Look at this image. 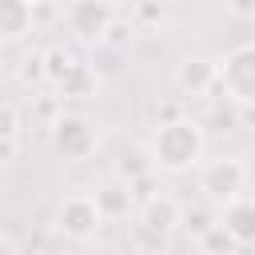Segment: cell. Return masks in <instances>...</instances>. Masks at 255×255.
I'll list each match as a JSON object with an SVG mask.
<instances>
[{
	"label": "cell",
	"instance_id": "obj_10",
	"mask_svg": "<svg viewBox=\"0 0 255 255\" xmlns=\"http://www.w3.org/2000/svg\"><path fill=\"white\" fill-rule=\"evenodd\" d=\"M32 28H36V16L28 0H0V44L24 40Z\"/></svg>",
	"mask_w": 255,
	"mask_h": 255
},
{
	"label": "cell",
	"instance_id": "obj_19",
	"mask_svg": "<svg viewBox=\"0 0 255 255\" xmlns=\"http://www.w3.org/2000/svg\"><path fill=\"white\" fill-rule=\"evenodd\" d=\"M0 255H16V243L12 239H0Z\"/></svg>",
	"mask_w": 255,
	"mask_h": 255
},
{
	"label": "cell",
	"instance_id": "obj_8",
	"mask_svg": "<svg viewBox=\"0 0 255 255\" xmlns=\"http://www.w3.org/2000/svg\"><path fill=\"white\" fill-rule=\"evenodd\" d=\"M215 223H219V231L231 239V247H247V243L255 239V203H251V195H239V199L223 203Z\"/></svg>",
	"mask_w": 255,
	"mask_h": 255
},
{
	"label": "cell",
	"instance_id": "obj_9",
	"mask_svg": "<svg viewBox=\"0 0 255 255\" xmlns=\"http://www.w3.org/2000/svg\"><path fill=\"white\" fill-rule=\"evenodd\" d=\"M171 80H175V88H179L183 96H207V92H215V60H207V56H187V60L175 64Z\"/></svg>",
	"mask_w": 255,
	"mask_h": 255
},
{
	"label": "cell",
	"instance_id": "obj_1",
	"mask_svg": "<svg viewBox=\"0 0 255 255\" xmlns=\"http://www.w3.org/2000/svg\"><path fill=\"white\" fill-rule=\"evenodd\" d=\"M143 151L151 159V171L183 175V171H191V167L203 163L207 135H203V128L191 116H179L171 124H155V131H151V139H147Z\"/></svg>",
	"mask_w": 255,
	"mask_h": 255
},
{
	"label": "cell",
	"instance_id": "obj_12",
	"mask_svg": "<svg viewBox=\"0 0 255 255\" xmlns=\"http://www.w3.org/2000/svg\"><path fill=\"white\" fill-rule=\"evenodd\" d=\"M92 199H96V207H100L104 223H108V219H124L128 211H135V203H131V195H128V187H124V183H104Z\"/></svg>",
	"mask_w": 255,
	"mask_h": 255
},
{
	"label": "cell",
	"instance_id": "obj_14",
	"mask_svg": "<svg viewBox=\"0 0 255 255\" xmlns=\"http://www.w3.org/2000/svg\"><path fill=\"white\" fill-rule=\"evenodd\" d=\"M143 175H155L147 151H143V147L124 151V155H120V179H124V183H135V179H143Z\"/></svg>",
	"mask_w": 255,
	"mask_h": 255
},
{
	"label": "cell",
	"instance_id": "obj_5",
	"mask_svg": "<svg viewBox=\"0 0 255 255\" xmlns=\"http://www.w3.org/2000/svg\"><path fill=\"white\" fill-rule=\"evenodd\" d=\"M104 227V215L96 207V199L88 191H72L56 203V231L72 243H88L96 239V231Z\"/></svg>",
	"mask_w": 255,
	"mask_h": 255
},
{
	"label": "cell",
	"instance_id": "obj_20",
	"mask_svg": "<svg viewBox=\"0 0 255 255\" xmlns=\"http://www.w3.org/2000/svg\"><path fill=\"white\" fill-rule=\"evenodd\" d=\"M92 255H116V251H112V247H96Z\"/></svg>",
	"mask_w": 255,
	"mask_h": 255
},
{
	"label": "cell",
	"instance_id": "obj_6",
	"mask_svg": "<svg viewBox=\"0 0 255 255\" xmlns=\"http://www.w3.org/2000/svg\"><path fill=\"white\" fill-rule=\"evenodd\" d=\"M100 135L88 116H56L52 120V151L64 159H88L96 151Z\"/></svg>",
	"mask_w": 255,
	"mask_h": 255
},
{
	"label": "cell",
	"instance_id": "obj_13",
	"mask_svg": "<svg viewBox=\"0 0 255 255\" xmlns=\"http://www.w3.org/2000/svg\"><path fill=\"white\" fill-rule=\"evenodd\" d=\"M72 64H76V56H72L64 44H52V48L40 52V72H44L48 84H60V80L72 72Z\"/></svg>",
	"mask_w": 255,
	"mask_h": 255
},
{
	"label": "cell",
	"instance_id": "obj_7",
	"mask_svg": "<svg viewBox=\"0 0 255 255\" xmlns=\"http://www.w3.org/2000/svg\"><path fill=\"white\" fill-rule=\"evenodd\" d=\"M112 16H116V8L112 4H96V0H80V4L64 8L68 32H76L80 40H104L108 28H112Z\"/></svg>",
	"mask_w": 255,
	"mask_h": 255
},
{
	"label": "cell",
	"instance_id": "obj_15",
	"mask_svg": "<svg viewBox=\"0 0 255 255\" xmlns=\"http://www.w3.org/2000/svg\"><path fill=\"white\" fill-rule=\"evenodd\" d=\"M231 239L219 231V223H211L207 231H199V255H231Z\"/></svg>",
	"mask_w": 255,
	"mask_h": 255
},
{
	"label": "cell",
	"instance_id": "obj_2",
	"mask_svg": "<svg viewBox=\"0 0 255 255\" xmlns=\"http://www.w3.org/2000/svg\"><path fill=\"white\" fill-rule=\"evenodd\" d=\"M215 88H223L227 100L239 104L243 112L251 108V100H255V44H251V40L235 44V48L215 64Z\"/></svg>",
	"mask_w": 255,
	"mask_h": 255
},
{
	"label": "cell",
	"instance_id": "obj_18",
	"mask_svg": "<svg viewBox=\"0 0 255 255\" xmlns=\"http://www.w3.org/2000/svg\"><path fill=\"white\" fill-rule=\"evenodd\" d=\"M231 12H235V16H251V12H255V4H231Z\"/></svg>",
	"mask_w": 255,
	"mask_h": 255
},
{
	"label": "cell",
	"instance_id": "obj_17",
	"mask_svg": "<svg viewBox=\"0 0 255 255\" xmlns=\"http://www.w3.org/2000/svg\"><path fill=\"white\" fill-rule=\"evenodd\" d=\"M139 20H159V8H135Z\"/></svg>",
	"mask_w": 255,
	"mask_h": 255
},
{
	"label": "cell",
	"instance_id": "obj_16",
	"mask_svg": "<svg viewBox=\"0 0 255 255\" xmlns=\"http://www.w3.org/2000/svg\"><path fill=\"white\" fill-rule=\"evenodd\" d=\"M16 131H20V112L12 104H0V143L16 139Z\"/></svg>",
	"mask_w": 255,
	"mask_h": 255
},
{
	"label": "cell",
	"instance_id": "obj_11",
	"mask_svg": "<svg viewBox=\"0 0 255 255\" xmlns=\"http://www.w3.org/2000/svg\"><path fill=\"white\" fill-rule=\"evenodd\" d=\"M56 88H60V100H92V96L100 92V76H96V68H92V64L76 60V64H72V72H68Z\"/></svg>",
	"mask_w": 255,
	"mask_h": 255
},
{
	"label": "cell",
	"instance_id": "obj_4",
	"mask_svg": "<svg viewBox=\"0 0 255 255\" xmlns=\"http://www.w3.org/2000/svg\"><path fill=\"white\" fill-rule=\"evenodd\" d=\"M179 223H183V207H179V199L167 195V191H159V195H151V199H143V203L135 207V235H139L143 243H151L155 251L179 231Z\"/></svg>",
	"mask_w": 255,
	"mask_h": 255
},
{
	"label": "cell",
	"instance_id": "obj_3",
	"mask_svg": "<svg viewBox=\"0 0 255 255\" xmlns=\"http://www.w3.org/2000/svg\"><path fill=\"white\" fill-rule=\"evenodd\" d=\"M199 191L207 203L223 207L239 195H247V163L235 155H215L199 163Z\"/></svg>",
	"mask_w": 255,
	"mask_h": 255
}]
</instances>
